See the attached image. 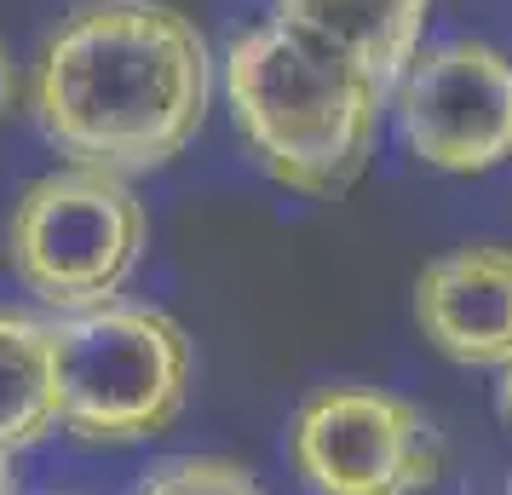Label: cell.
<instances>
[{"instance_id": "6da1fadb", "label": "cell", "mask_w": 512, "mask_h": 495, "mask_svg": "<svg viewBox=\"0 0 512 495\" xmlns=\"http://www.w3.org/2000/svg\"><path fill=\"white\" fill-rule=\"evenodd\" d=\"M213 104L196 18L162 0H87L47 35L29 110L58 156L98 173H156L185 156Z\"/></svg>"}, {"instance_id": "52a82bcc", "label": "cell", "mask_w": 512, "mask_h": 495, "mask_svg": "<svg viewBox=\"0 0 512 495\" xmlns=\"http://www.w3.org/2000/svg\"><path fill=\"white\" fill-rule=\"evenodd\" d=\"M420 334L461 369L512 363V248H455L415 283Z\"/></svg>"}, {"instance_id": "8992f818", "label": "cell", "mask_w": 512, "mask_h": 495, "mask_svg": "<svg viewBox=\"0 0 512 495\" xmlns=\"http://www.w3.org/2000/svg\"><path fill=\"white\" fill-rule=\"evenodd\" d=\"M397 93L409 156L438 173H489L512 162V58L489 41L415 52Z\"/></svg>"}, {"instance_id": "5bb4252c", "label": "cell", "mask_w": 512, "mask_h": 495, "mask_svg": "<svg viewBox=\"0 0 512 495\" xmlns=\"http://www.w3.org/2000/svg\"><path fill=\"white\" fill-rule=\"evenodd\" d=\"M507 495H512V484H507Z\"/></svg>"}, {"instance_id": "3957f363", "label": "cell", "mask_w": 512, "mask_h": 495, "mask_svg": "<svg viewBox=\"0 0 512 495\" xmlns=\"http://www.w3.org/2000/svg\"><path fill=\"white\" fill-rule=\"evenodd\" d=\"M58 426L81 444H144L185 415L190 340L156 306H87L52 323Z\"/></svg>"}, {"instance_id": "9c48e42d", "label": "cell", "mask_w": 512, "mask_h": 495, "mask_svg": "<svg viewBox=\"0 0 512 495\" xmlns=\"http://www.w3.org/2000/svg\"><path fill=\"white\" fill-rule=\"evenodd\" d=\"M58 432V357L52 323L0 311V455L47 444Z\"/></svg>"}, {"instance_id": "4fadbf2b", "label": "cell", "mask_w": 512, "mask_h": 495, "mask_svg": "<svg viewBox=\"0 0 512 495\" xmlns=\"http://www.w3.org/2000/svg\"><path fill=\"white\" fill-rule=\"evenodd\" d=\"M6 461H12V455H0V495H12V472H6Z\"/></svg>"}, {"instance_id": "ba28073f", "label": "cell", "mask_w": 512, "mask_h": 495, "mask_svg": "<svg viewBox=\"0 0 512 495\" xmlns=\"http://www.w3.org/2000/svg\"><path fill=\"white\" fill-rule=\"evenodd\" d=\"M277 18L357 64L380 93H392L415 64L432 0H277Z\"/></svg>"}, {"instance_id": "7c38bea8", "label": "cell", "mask_w": 512, "mask_h": 495, "mask_svg": "<svg viewBox=\"0 0 512 495\" xmlns=\"http://www.w3.org/2000/svg\"><path fill=\"white\" fill-rule=\"evenodd\" d=\"M495 398H501V415L512 426V363H501V386H495Z\"/></svg>"}, {"instance_id": "7a4b0ae2", "label": "cell", "mask_w": 512, "mask_h": 495, "mask_svg": "<svg viewBox=\"0 0 512 495\" xmlns=\"http://www.w3.org/2000/svg\"><path fill=\"white\" fill-rule=\"evenodd\" d=\"M225 98L259 167L300 196H346L374 156L386 93L294 24H259L225 52Z\"/></svg>"}, {"instance_id": "8fae6325", "label": "cell", "mask_w": 512, "mask_h": 495, "mask_svg": "<svg viewBox=\"0 0 512 495\" xmlns=\"http://www.w3.org/2000/svg\"><path fill=\"white\" fill-rule=\"evenodd\" d=\"M18 98H24V81H18V64H12V47L0 41V127L12 121V110H18Z\"/></svg>"}, {"instance_id": "30bf717a", "label": "cell", "mask_w": 512, "mask_h": 495, "mask_svg": "<svg viewBox=\"0 0 512 495\" xmlns=\"http://www.w3.org/2000/svg\"><path fill=\"white\" fill-rule=\"evenodd\" d=\"M139 495H265L254 484V472L236 467V461H219V455H179V461H162L139 484Z\"/></svg>"}, {"instance_id": "277c9868", "label": "cell", "mask_w": 512, "mask_h": 495, "mask_svg": "<svg viewBox=\"0 0 512 495\" xmlns=\"http://www.w3.org/2000/svg\"><path fill=\"white\" fill-rule=\"evenodd\" d=\"M144 248L150 213L121 173L70 162L35 179L12 213V271L58 317L110 306L133 283Z\"/></svg>"}, {"instance_id": "5b68a950", "label": "cell", "mask_w": 512, "mask_h": 495, "mask_svg": "<svg viewBox=\"0 0 512 495\" xmlns=\"http://www.w3.org/2000/svg\"><path fill=\"white\" fill-rule=\"evenodd\" d=\"M288 455L311 495H426L443 444L426 409L380 386H323L288 426Z\"/></svg>"}]
</instances>
